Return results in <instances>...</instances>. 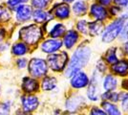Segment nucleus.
I'll use <instances>...</instances> for the list:
<instances>
[{
  "mask_svg": "<svg viewBox=\"0 0 128 115\" xmlns=\"http://www.w3.org/2000/svg\"><path fill=\"white\" fill-rule=\"evenodd\" d=\"M5 0H0V3H2V2H4Z\"/></svg>",
  "mask_w": 128,
  "mask_h": 115,
  "instance_id": "43",
  "label": "nucleus"
},
{
  "mask_svg": "<svg viewBox=\"0 0 128 115\" xmlns=\"http://www.w3.org/2000/svg\"><path fill=\"white\" fill-rule=\"evenodd\" d=\"M28 61L29 60H27L26 58H18L16 60V67L18 69H25L27 66H28Z\"/></svg>",
  "mask_w": 128,
  "mask_h": 115,
  "instance_id": "33",
  "label": "nucleus"
},
{
  "mask_svg": "<svg viewBox=\"0 0 128 115\" xmlns=\"http://www.w3.org/2000/svg\"><path fill=\"white\" fill-rule=\"evenodd\" d=\"M84 103H85V99L83 96L78 95V94L72 95L66 101V109L71 113L76 112L78 110L81 108V106L84 104Z\"/></svg>",
  "mask_w": 128,
  "mask_h": 115,
  "instance_id": "13",
  "label": "nucleus"
},
{
  "mask_svg": "<svg viewBox=\"0 0 128 115\" xmlns=\"http://www.w3.org/2000/svg\"><path fill=\"white\" fill-rule=\"evenodd\" d=\"M109 14L110 15H112V16H118L120 12H122V7H120V6H112L111 8H110V10H109Z\"/></svg>",
  "mask_w": 128,
  "mask_h": 115,
  "instance_id": "34",
  "label": "nucleus"
},
{
  "mask_svg": "<svg viewBox=\"0 0 128 115\" xmlns=\"http://www.w3.org/2000/svg\"><path fill=\"white\" fill-rule=\"evenodd\" d=\"M102 108L104 109V111L106 112L107 115H122L120 109L118 108V106L116 104H111L108 101H104L102 103Z\"/></svg>",
  "mask_w": 128,
  "mask_h": 115,
  "instance_id": "25",
  "label": "nucleus"
},
{
  "mask_svg": "<svg viewBox=\"0 0 128 115\" xmlns=\"http://www.w3.org/2000/svg\"><path fill=\"white\" fill-rule=\"evenodd\" d=\"M123 50H124L125 54L128 56V38H126L125 42H124V44H123Z\"/></svg>",
  "mask_w": 128,
  "mask_h": 115,
  "instance_id": "40",
  "label": "nucleus"
},
{
  "mask_svg": "<svg viewBox=\"0 0 128 115\" xmlns=\"http://www.w3.org/2000/svg\"><path fill=\"white\" fill-rule=\"evenodd\" d=\"M102 97L108 102H118L120 100V93H116L114 91H106L104 94H102Z\"/></svg>",
  "mask_w": 128,
  "mask_h": 115,
  "instance_id": "30",
  "label": "nucleus"
},
{
  "mask_svg": "<svg viewBox=\"0 0 128 115\" xmlns=\"http://www.w3.org/2000/svg\"><path fill=\"white\" fill-rule=\"evenodd\" d=\"M100 78L98 74H93V78L89 82V86L87 90V97L90 99L91 101L95 102L98 101L100 98Z\"/></svg>",
  "mask_w": 128,
  "mask_h": 115,
  "instance_id": "11",
  "label": "nucleus"
},
{
  "mask_svg": "<svg viewBox=\"0 0 128 115\" xmlns=\"http://www.w3.org/2000/svg\"><path fill=\"white\" fill-rule=\"evenodd\" d=\"M105 60L108 63L110 64H114L118 61V56H117V48L116 47H112L107 50L105 53Z\"/></svg>",
  "mask_w": 128,
  "mask_h": 115,
  "instance_id": "27",
  "label": "nucleus"
},
{
  "mask_svg": "<svg viewBox=\"0 0 128 115\" xmlns=\"http://www.w3.org/2000/svg\"><path fill=\"white\" fill-rule=\"evenodd\" d=\"M128 19V14H123L122 17L115 19L103 29L102 33V40L104 43H110L114 41L120 35L124 29L125 22Z\"/></svg>",
  "mask_w": 128,
  "mask_h": 115,
  "instance_id": "3",
  "label": "nucleus"
},
{
  "mask_svg": "<svg viewBox=\"0 0 128 115\" xmlns=\"http://www.w3.org/2000/svg\"><path fill=\"white\" fill-rule=\"evenodd\" d=\"M30 0H5V4L7 5V7L14 11L16 7H18L19 5H22V4H26V3H29Z\"/></svg>",
  "mask_w": 128,
  "mask_h": 115,
  "instance_id": "28",
  "label": "nucleus"
},
{
  "mask_svg": "<svg viewBox=\"0 0 128 115\" xmlns=\"http://www.w3.org/2000/svg\"><path fill=\"white\" fill-rule=\"evenodd\" d=\"M8 48H9L8 42H4V41L0 42V52H4L6 50H8Z\"/></svg>",
  "mask_w": 128,
  "mask_h": 115,
  "instance_id": "38",
  "label": "nucleus"
},
{
  "mask_svg": "<svg viewBox=\"0 0 128 115\" xmlns=\"http://www.w3.org/2000/svg\"><path fill=\"white\" fill-rule=\"evenodd\" d=\"M62 2L64 3H67V4H72V3H74L76 0H61Z\"/></svg>",
  "mask_w": 128,
  "mask_h": 115,
  "instance_id": "42",
  "label": "nucleus"
},
{
  "mask_svg": "<svg viewBox=\"0 0 128 115\" xmlns=\"http://www.w3.org/2000/svg\"><path fill=\"white\" fill-rule=\"evenodd\" d=\"M44 36V31L36 23L23 24L17 32V38L19 40L26 43L28 46H34L38 44Z\"/></svg>",
  "mask_w": 128,
  "mask_h": 115,
  "instance_id": "2",
  "label": "nucleus"
},
{
  "mask_svg": "<svg viewBox=\"0 0 128 115\" xmlns=\"http://www.w3.org/2000/svg\"><path fill=\"white\" fill-rule=\"evenodd\" d=\"M112 71L116 75L122 77L128 75V60H118L112 65Z\"/></svg>",
  "mask_w": 128,
  "mask_h": 115,
  "instance_id": "20",
  "label": "nucleus"
},
{
  "mask_svg": "<svg viewBox=\"0 0 128 115\" xmlns=\"http://www.w3.org/2000/svg\"><path fill=\"white\" fill-rule=\"evenodd\" d=\"M87 25H88V21H86L84 19H81L76 23V30L80 33L87 36Z\"/></svg>",
  "mask_w": 128,
  "mask_h": 115,
  "instance_id": "31",
  "label": "nucleus"
},
{
  "mask_svg": "<svg viewBox=\"0 0 128 115\" xmlns=\"http://www.w3.org/2000/svg\"><path fill=\"white\" fill-rule=\"evenodd\" d=\"M69 60V57L66 52H56L47 57V64L54 72H61L65 69Z\"/></svg>",
  "mask_w": 128,
  "mask_h": 115,
  "instance_id": "5",
  "label": "nucleus"
},
{
  "mask_svg": "<svg viewBox=\"0 0 128 115\" xmlns=\"http://www.w3.org/2000/svg\"><path fill=\"white\" fill-rule=\"evenodd\" d=\"M89 77L87 76V74L82 71L76 72L71 77V81H70V84L73 88L76 89H80V88L86 87L89 84Z\"/></svg>",
  "mask_w": 128,
  "mask_h": 115,
  "instance_id": "12",
  "label": "nucleus"
},
{
  "mask_svg": "<svg viewBox=\"0 0 128 115\" xmlns=\"http://www.w3.org/2000/svg\"><path fill=\"white\" fill-rule=\"evenodd\" d=\"M62 38H63L62 43H63L64 47L67 50H71L78 43V41L80 39V34L78 31L71 29L69 31H66V33Z\"/></svg>",
  "mask_w": 128,
  "mask_h": 115,
  "instance_id": "15",
  "label": "nucleus"
},
{
  "mask_svg": "<svg viewBox=\"0 0 128 115\" xmlns=\"http://www.w3.org/2000/svg\"><path fill=\"white\" fill-rule=\"evenodd\" d=\"M21 109L27 113L34 112L39 105V100L36 95L32 94H24L20 97Z\"/></svg>",
  "mask_w": 128,
  "mask_h": 115,
  "instance_id": "8",
  "label": "nucleus"
},
{
  "mask_svg": "<svg viewBox=\"0 0 128 115\" xmlns=\"http://www.w3.org/2000/svg\"><path fill=\"white\" fill-rule=\"evenodd\" d=\"M62 46H63L62 40H60L59 38H49L44 39L40 43V50L43 53L50 55V54H53L56 52H58Z\"/></svg>",
  "mask_w": 128,
  "mask_h": 115,
  "instance_id": "9",
  "label": "nucleus"
},
{
  "mask_svg": "<svg viewBox=\"0 0 128 115\" xmlns=\"http://www.w3.org/2000/svg\"><path fill=\"white\" fill-rule=\"evenodd\" d=\"M122 87L128 90V80H123L122 81Z\"/></svg>",
  "mask_w": 128,
  "mask_h": 115,
  "instance_id": "41",
  "label": "nucleus"
},
{
  "mask_svg": "<svg viewBox=\"0 0 128 115\" xmlns=\"http://www.w3.org/2000/svg\"><path fill=\"white\" fill-rule=\"evenodd\" d=\"M120 99L122 103V109L125 112H128V93H120Z\"/></svg>",
  "mask_w": 128,
  "mask_h": 115,
  "instance_id": "32",
  "label": "nucleus"
},
{
  "mask_svg": "<svg viewBox=\"0 0 128 115\" xmlns=\"http://www.w3.org/2000/svg\"><path fill=\"white\" fill-rule=\"evenodd\" d=\"M90 115H107L104 110L100 109L98 107H93L91 109Z\"/></svg>",
  "mask_w": 128,
  "mask_h": 115,
  "instance_id": "35",
  "label": "nucleus"
},
{
  "mask_svg": "<svg viewBox=\"0 0 128 115\" xmlns=\"http://www.w3.org/2000/svg\"><path fill=\"white\" fill-rule=\"evenodd\" d=\"M66 26L60 23V22H56L53 23V25H51L49 30H47L46 32L48 34L49 38H62L65 33H66Z\"/></svg>",
  "mask_w": 128,
  "mask_h": 115,
  "instance_id": "18",
  "label": "nucleus"
},
{
  "mask_svg": "<svg viewBox=\"0 0 128 115\" xmlns=\"http://www.w3.org/2000/svg\"><path fill=\"white\" fill-rule=\"evenodd\" d=\"M91 58V49L86 45H80L73 53L69 63L66 66L65 76L72 77L76 72L80 71L89 62Z\"/></svg>",
  "mask_w": 128,
  "mask_h": 115,
  "instance_id": "1",
  "label": "nucleus"
},
{
  "mask_svg": "<svg viewBox=\"0 0 128 115\" xmlns=\"http://www.w3.org/2000/svg\"><path fill=\"white\" fill-rule=\"evenodd\" d=\"M54 19L53 15L50 11L44 9H34L32 16V20L34 23H36L38 25L45 24L49 21H52Z\"/></svg>",
  "mask_w": 128,
  "mask_h": 115,
  "instance_id": "10",
  "label": "nucleus"
},
{
  "mask_svg": "<svg viewBox=\"0 0 128 115\" xmlns=\"http://www.w3.org/2000/svg\"><path fill=\"white\" fill-rule=\"evenodd\" d=\"M71 11L76 17H82L87 14L88 11V5L84 0H76L73 3Z\"/></svg>",
  "mask_w": 128,
  "mask_h": 115,
  "instance_id": "19",
  "label": "nucleus"
},
{
  "mask_svg": "<svg viewBox=\"0 0 128 115\" xmlns=\"http://www.w3.org/2000/svg\"><path fill=\"white\" fill-rule=\"evenodd\" d=\"M51 14L53 15L54 18H56L58 20H66L69 19L71 17V7L69 4L64 3L62 1L54 3L51 7Z\"/></svg>",
  "mask_w": 128,
  "mask_h": 115,
  "instance_id": "7",
  "label": "nucleus"
},
{
  "mask_svg": "<svg viewBox=\"0 0 128 115\" xmlns=\"http://www.w3.org/2000/svg\"><path fill=\"white\" fill-rule=\"evenodd\" d=\"M12 19V11L10 10L5 2L0 3V24L9 23Z\"/></svg>",
  "mask_w": 128,
  "mask_h": 115,
  "instance_id": "22",
  "label": "nucleus"
},
{
  "mask_svg": "<svg viewBox=\"0 0 128 115\" xmlns=\"http://www.w3.org/2000/svg\"><path fill=\"white\" fill-rule=\"evenodd\" d=\"M6 37H7V30H6V28L0 25V42L4 41Z\"/></svg>",
  "mask_w": 128,
  "mask_h": 115,
  "instance_id": "36",
  "label": "nucleus"
},
{
  "mask_svg": "<svg viewBox=\"0 0 128 115\" xmlns=\"http://www.w3.org/2000/svg\"><path fill=\"white\" fill-rule=\"evenodd\" d=\"M102 21L100 20H96V21L88 22L87 25V35L92 36V37H96L98 36L102 33L103 31V24L102 23Z\"/></svg>",
  "mask_w": 128,
  "mask_h": 115,
  "instance_id": "21",
  "label": "nucleus"
},
{
  "mask_svg": "<svg viewBox=\"0 0 128 115\" xmlns=\"http://www.w3.org/2000/svg\"><path fill=\"white\" fill-rule=\"evenodd\" d=\"M12 110V102L5 101L0 103V115H10Z\"/></svg>",
  "mask_w": 128,
  "mask_h": 115,
  "instance_id": "29",
  "label": "nucleus"
},
{
  "mask_svg": "<svg viewBox=\"0 0 128 115\" xmlns=\"http://www.w3.org/2000/svg\"><path fill=\"white\" fill-rule=\"evenodd\" d=\"M112 1H113V0H98V3L106 7V6L110 5V4L112 3Z\"/></svg>",
  "mask_w": 128,
  "mask_h": 115,
  "instance_id": "39",
  "label": "nucleus"
},
{
  "mask_svg": "<svg viewBox=\"0 0 128 115\" xmlns=\"http://www.w3.org/2000/svg\"><path fill=\"white\" fill-rule=\"evenodd\" d=\"M21 89L23 92L26 94H32L38 91L39 89V83L38 82L32 77H24L22 79Z\"/></svg>",
  "mask_w": 128,
  "mask_h": 115,
  "instance_id": "16",
  "label": "nucleus"
},
{
  "mask_svg": "<svg viewBox=\"0 0 128 115\" xmlns=\"http://www.w3.org/2000/svg\"><path fill=\"white\" fill-rule=\"evenodd\" d=\"M52 0H30L29 4L32 6L34 9H48L51 5Z\"/></svg>",
  "mask_w": 128,
  "mask_h": 115,
  "instance_id": "26",
  "label": "nucleus"
},
{
  "mask_svg": "<svg viewBox=\"0 0 128 115\" xmlns=\"http://www.w3.org/2000/svg\"><path fill=\"white\" fill-rule=\"evenodd\" d=\"M28 71L32 78H42L48 73V64L46 60L34 57L28 61Z\"/></svg>",
  "mask_w": 128,
  "mask_h": 115,
  "instance_id": "4",
  "label": "nucleus"
},
{
  "mask_svg": "<svg viewBox=\"0 0 128 115\" xmlns=\"http://www.w3.org/2000/svg\"><path fill=\"white\" fill-rule=\"evenodd\" d=\"M58 84V81L54 77L46 76L42 80L41 82V87L44 91H52L54 90Z\"/></svg>",
  "mask_w": 128,
  "mask_h": 115,
  "instance_id": "23",
  "label": "nucleus"
},
{
  "mask_svg": "<svg viewBox=\"0 0 128 115\" xmlns=\"http://www.w3.org/2000/svg\"><path fill=\"white\" fill-rule=\"evenodd\" d=\"M29 46L21 40H16L11 45V53L14 57L20 58L29 53Z\"/></svg>",
  "mask_w": 128,
  "mask_h": 115,
  "instance_id": "17",
  "label": "nucleus"
},
{
  "mask_svg": "<svg viewBox=\"0 0 128 115\" xmlns=\"http://www.w3.org/2000/svg\"><path fill=\"white\" fill-rule=\"evenodd\" d=\"M34 8L29 3L22 4L12 11V18L17 24H26L32 20Z\"/></svg>",
  "mask_w": 128,
  "mask_h": 115,
  "instance_id": "6",
  "label": "nucleus"
},
{
  "mask_svg": "<svg viewBox=\"0 0 128 115\" xmlns=\"http://www.w3.org/2000/svg\"><path fill=\"white\" fill-rule=\"evenodd\" d=\"M118 86L117 79L113 75H107L103 80V88L106 91H114Z\"/></svg>",
  "mask_w": 128,
  "mask_h": 115,
  "instance_id": "24",
  "label": "nucleus"
},
{
  "mask_svg": "<svg viewBox=\"0 0 128 115\" xmlns=\"http://www.w3.org/2000/svg\"><path fill=\"white\" fill-rule=\"evenodd\" d=\"M126 28L128 29V19H127V26H126Z\"/></svg>",
  "mask_w": 128,
  "mask_h": 115,
  "instance_id": "44",
  "label": "nucleus"
},
{
  "mask_svg": "<svg viewBox=\"0 0 128 115\" xmlns=\"http://www.w3.org/2000/svg\"><path fill=\"white\" fill-rule=\"evenodd\" d=\"M0 93H1V85H0Z\"/></svg>",
  "mask_w": 128,
  "mask_h": 115,
  "instance_id": "45",
  "label": "nucleus"
},
{
  "mask_svg": "<svg viewBox=\"0 0 128 115\" xmlns=\"http://www.w3.org/2000/svg\"><path fill=\"white\" fill-rule=\"evenodd\" d=\"M90 14L94 18H96V20H100V21H103L109 17V12L105 8V6L96 3V2L91 5Z\"/></svg>",
  "mask_w": 128,
  "mask_h": 115,
  "instance_id": "14",
  "label": "nucleus"
},
{
  "mask_svg": "<svg viewBox=\"0 0 128 115\" xmlns=\"http://www.w3.org/2000/svg\"><path fill=\"white\" fill-rule=\"evenodd\" d=\"M96 68L100 70V72H102V73L106 71V65H105V63L103 62V60H98V65H96Z\"/></svg>",
  "mask_w": 128,
  "mask_h": 115,
  "instance_id": "37",
  "label": "nucleus"
}]
</instances>
